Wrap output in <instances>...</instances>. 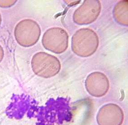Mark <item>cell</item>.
<instances>
[{
    "instance_id": "obj_1",
    "label": "cell",
    "mask_w": 128,
    "mask_h": 125,
    "mask_svg": "<svg viewBox=\"0 0 128 125\" xmlns=\"http://www.w3.org/2000/svg\"><path fill=\"white\" fill-rule=\"evenodd\" d=\"M99 43L98 36L94 31L89 28H81L72 37V50L79 57H90L96 51Z\"/></svg>"
},
{
    "instance_id": "obj_2",
    "label": "cell",
    "mask_w": 128,
    "mask_h": 125,
    "mask_svg": "<svg viewBox=\"0 0 128 125\" xmlns=\"http://www.w3.org/2000/svg\"><path fill=\"white\" fill-rule=\"evenodd\" d=\"M31 66L36 75L44 78L56 76L61 68L58 58L44 52H38L34 55L31 60Z\"/></svg>"
},
{
    "instance_id": "obj_3",
    "label": "cell",
    "mask_w": 128,
    "mask_h": 125,
    "mask_svg": "<svg viewBox=\"0 0 128 125\" xmlns=\"http://www.w3.org/2000/svg\"><path fill=\"white\" fill-rule=\"evenodd\" d=\"M41 34L40 27L31 19H24L15 27L14 35L17 42L24 47H30L36 44Z\"/></svg>"
},
{
    "instance_id": "obj_4",
    "label": "cell",
    "mask_w": 128,
    "mask_h": 125,
    "mask_svg": "<svg viewBox=\"0 0 128 125\" xmlns=\"http://www.w3.org/2000/svg\"><path fill=\"white\" fill-rule=\"evenodd\" d=\"M42 43L46 49L56 54H61L68 47V35L63 28H51L44 34Z\"/></svg>"
},
{
    "instance_id": "obj_5",
    "label": "cell",
    "mask_w": 128,
    "mask_h": 125,
    "mask_svg": "<svg viewBox=\"0 0 128 125\" xmlns=\"http://www.w3.org/2000/svg\"><path fill=\"white\" fill-rule=\"evenodd\" d=\"M102 5L98 0H86L74 12V21L78 25H86L96 20L100 15Z\"/></svg>"
},
{
    "instance_id": "obj_6",
    "label": "cell",
    "mask_w": 128,
    "mask_h": 125,
    "mask_svg": "<svg viewBox=\"0 0 128 125\" xmlns=\"http://www.w3.org/2000/svg\"><path fill=\"white\" fill-rule=\"evenodd\" d=\"M109 81L106 76L99 71L89 74L85 80L86 90L93 97L104 96L109 90Z\"/></svg>"
},
{
    "instance_id": "obj_7",
    "label": "cell",
    "mask_w": 128,
    "mask_h": 125,
    "mask_svg": "<svg viewBox=\"0 0 128 125\" xmlns=\"http://www.w3.org/2000/svg\"><path fill=\"white\" fill-rule=\"evenodd\" d=\"M96 120L99 125H121L123 123V112L116 104H107L100 109Z\"/></svg>"
},
{
    "instance_id": "obj_8",
    "label": "cell",
    "mask_w": 128,
    "mask_h": 125,
    "mask_svg": "<svg viewBox=\"0 0 128 125\" xmlns=\"http://www.w3.org/2000/svg\"><path fill=\"white\" fill-rule=\"evenodd\" d=\"M128 0H121L114 7L113 14L114 19L118 24L128 26Z\"/></svg>"
},
{
    "instance_id": "obj_9",
    "label": "cell",
    "mask_w": 128,
    "mask_h": 125,
    "mask_svg": "<svg viewBox=\"0 0 128 125\" xmlns=\"http://www.w3.org/2000/svg\"><path fill=\"white\" fill-rule=\"evenodd\" d=\"M16 2V0H0V7L8 8L12 6Z\"/></svg>"
},
{
    "instance_id": "obj_10",
    "label": "cell",
    "mask_w": 128,
    "mask_h": 125,
    "mask_svg": "<svg viewBox=\"0 0 128 125\" xmlns=\"http://www.w3.org/2000/svg\"><path fill=\"white\" fill-rule=\"evenodd\" d=\"M4 50L2 47L0 45V63L2 60L3 58L4 57Z\"/></svg>"
},
{
    "instance_id": "obj_11",
    "label": "cell",
    "mask_w": 128,
    "mask_h": 125,
    "mask_svg": "<svg viewBox=\"0 0 128 125\" xmlns=\"http://www.w3.org/2000/svg\"><path fill=\"white\" fill-rule=\"evenodd\" d=\"M1 22H2V17H1V14H0V26L1 24Z\"/></svg>"
}]
</instances>
